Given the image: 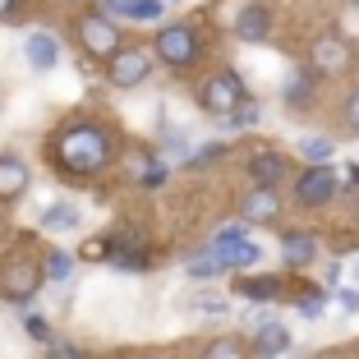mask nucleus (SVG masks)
<instances>
[{
    "label": "nucleus",
    "instance_id": "f257e3e1",
    "mask_svg": "<svg viewBox=\"0 0 359 359\" xmlns=\"http://www.w3.org/2000/svg\"><path fill=\"white\" fill-rule=\"evenodd\" d=\"M55 157H60L69 170H79V175H97V170L111 161V138H106V129H97V125L60 129Z\"/></svg>",
    "mask_w": 359,
    "mask_h": 359
},
{
    "label": "nucleus",
    "instance_id": "f03ea898",
    "mask_svg": "<svg viewBox=\"0 0 359 359\" xmlns=\"http://www.w3.org/2000/svg\"><path fill=\"white\" fill-rule=\"evenodd\" d=\"M244 102V88H240V79L226 69V74H217V79H208V88H203V106L208 111H217V116H226L231 120L235 116V106Z\"/></svg>",
    "mask_w": 359,
    "mask_h": 359
},
{
    "label": "nucleus",
    "instance_id": "7ed1b4c3",
    "mask_svg": "<svg viewBox=\"0 0 359 359\" xmlns=\"http://www.w3.org/2000/svg\"><path fill=\"white\" fill-rule=\"evenodd\" d=\"M79 37H83V46L97 55V60H106V55L120 51V28L111 19H102V14H93V19L79 23Z\"/></svg>",
    "mask_w": 359,
    "mask_h": 359
},
{
    "label": "nucleus",
    "instance_id": "20e7f679",
    "mask_svg": "<svg viewBox=\"0 0 359 359\" xmlns=\"http://www.w3.org/2000/svg\"><path fill=\"white\" fill-rule=\"evenodd\" d=\"M194 51H198V42H194V32L189 28H161L157 32V55L166 65H189L194 60Z\"/></svg>",
    "mask_w": 359,
    "mask_h": 359
},
{
    "label": "nucleus",
    "instance_id": "39448f33",
    "mask_svg": "<svg viewBox=\"0 0 359 359\" xmlns=\"http://www.w3.org/2000/svg\"><path fill=\"white\" fill-rule=\"evenodd\" d=\"M263 258V249H258L254 240H217L212 244V267H249Z\"/></svg>",
    "mask_w": 359,
    "mask_h": 359
},
{
    "label": "nucleus",
    "instance_id": "423d86ee",
    "mask_svg": "<svg viewBox=\"0 0 359 359\" xmlns=\"http://www.w3.org/2000/svg\"><path fill=\"white\" fill-rule=\"evenodd\" d=\"M148 69H152V60L143 51H120L116 60H111V83L116 88H138L143 79H148Z\"/></svg>",
    "mask_w": 359,
    "mask_h": 359
},
{
    "label": "nucleus",
    "instance_id": "0eeeda50",
    "mask_svg": "<svg viewBox=\"0 0 359 359\" xmlns=\"http://www.w3.org/2000/svg\"><path fill=\"white\" fill-rule=\"evenodd\" d=\"M23 55H28V65L37 74H51L55 65H60V42H55L51 32H32L28 42H23Z\"/></svg>",
    "mask_w": 359,
    "mask_h": 359
},
{
    "label": "nucleus",
    "instance_id": "6e6552de",
    "mask_svg": "<svg viewBox=\"0 0 359 359\" xmlns=\"http://www.w3.org/2000/svg\"><path fill=\"white\" fill-rule=\"evenodd\" d=\"M332 194H337V175L327 170V161H323V166H313V170H309V175L295 184V198H299V203H327Z\"/></svg>",
    "mask_w": 359,
    "mask_h": 359
},
{
    "label": "nucleus",
    "instance_id": "1a4fd4ad",
    "mask_svg": "<svg viewBox=\"0 0 359 359\" xmlns=\"http://www.w3.org/2000/svg\"><path fill=\"white\" fill-rule=\"evenodd\" d=\"M37 290V267L32 263H10V267H0V295H10V299H23Z\"/></svg>",
    "mask_w": 359,
    "mask_h": 359
},
{
    "label": "nucleus",
    "instance_id": "9d476101",
    "mask_svg": "<svg viewBox=\"0 0 359 359\" xmlns=\"http://www.w3.org/2000/svg\"><path fill=\"white\" fill-rule=\"evenodd\" d=\"M313 65L327 69V74H341V69L350 65V46L341 42V37H323V42L313 46Z\"/></svg>",
    "mask_w": 359,
    "mask_h": 359
},
{
    "label": "nucleus",
    "instance_id": "9b49d317",
    "mask_svg": "<svg viewBox=\"0 0 359 359\" xmlns=\"http://www.w3.org/2000/svg\"><path fill=\"white\" fill-rule=\"evenodd\" d=\"M281 258H285L290 267H309V263L318 258V240H313V235H304V231L285 235V240H281Z\"/></svg>",
    "mask_w": 359,
    "mask_h": 359
},
{
    "label": "nucleus",
    "instance_id": "f8f14e48",
    "mask_svg": "<svg viewBox=\"0 0 359 359\" xmlns=\"http://www.w3.org/2000/svg\"><path fill=\"white\" fill-rule=\"evenodd\" d=\"M28 189V166L19 157H0V198H19Z\"/></svg>",
    "mask_w": 359,
    "mask_h": 359
},
{
    "label": "nucleus",
    "instance_id": "ddd939ff",
    "mask_svg": "<svg viewBox=\"0 0 359 359\" xmlns=\"http://www.w3.org/2000/svg\"><path fill=\"white\" fill-rule=\"evenodd\" d=\"M249 175H254L258 189H272L276 180L285 175V157H276V152H258V157L249 161Z\"/></svg>",
    "mask_w": 359,
    "mask_h": 359
},
{
    "label": "nucleus",
    "instance_id": "4468645a",
    "mask_svg": "<svg viewBox=\"0 0 359 359\" xmlns=\"http://www.w3.org/2000/svg\"><path fill=\"white\" fill-rule=\"evenodd\" d=\"M285 350H290V332L276 327L272 318L258 323V359H276V355H285Z\"/></svg>",
    "mask_w": 359,
    "mask_h": 359
},
{
    "label": "nucleus",
    "instance_id": "2eb2a0df",
    "mask_svg": "<svg viewBox=\"0 0 359 359\" xmlns=\"http://www.w3.org/2000/svg\"><path fill=\"white\" fill-rule=\"evenodd\" d=\"M235 32H240L244 42H263V37H267V10H263V5H249V10H240Z\"/></svg>",
    "mask_w": 359,
    "mask_h": 359
},
{
    "label": "nucleus",
    "instance_id": "dca6fc26",
    "mask_svg": "<svg viewBox=\"0 0 359 359\" xmlns=\"http://www.w3.org/2000/svg\"><path fill=\"white\" fill-rule=\"evenodd\" d=\"M276 208H281V198H276L272 189H258L254 198L244 203V217H249V222H272V217H276Z\"/></svg>",
    "mask_w": 359,
    "mask_h": 359
},
{
    "label": "nucleus",
    "instance_id": "f3484780",
    "mask_svg": "<svg viewBox=\"0 0 359 359\" xmlns=\"http://www.w3.org/2000/svg\"><path fill=\"white\" fill-rule=\"evenodd\" d=\"M111 14H129V19H157L161 0H106Z\"/></svg>",
    "mask_w": 359,
    "mask_h": 359
},
{
    "label": "nucleus",
    "instance_id": "a211bd4d",
    "mask_svg": "<svg viewBox=\"0 0 359 359\" xmlns=\"http://www.w3.org/2000/svg\"><path fill=\"white\" fill-rule=\"evenodd\" d=\"M332 138H299V157L313 161V166H323V161H332Z\"/></svg>",
    "mask_w": 359,
    "mask_h": 359
},
{
    "label": "nucleus",
    "instance_id": "6ab92c4d",
    "mask_svg": "<svg viewBox=\"0 0 359 359\" xmlns=\"http://www.w3.org/2000/svg\"><path fill=\"white\" fill-rule=\"evenodd\" d=\"M42 226H46V231H69V226H79V212L65 208V203H55V208L42 212Z\"/></svg>",
    "mask_w": 359,
    "mask_h": 359
},
{
    "label": "nucleus",
    "instance_id": "aec40b11",
    "mask_svg": "<svg viewBox=\"0 0 359 359\" xmlns=\"http://www.w3.org/2000/svg\"><path fill=\"white\" fill-rule=\"evenodd\" d=\"M240 295H249V299H276V295H281V285H276L272 276H254V281H240Z\"/></svg>",
    "mask_w": 359,
    "mask_h": 359
},
{
    "label": "nucleus",
    "instance_id": "412c9836",
    "mask_svg": "<svg viewBox=\"0 0 359 359\" xmlns=\"http://www.w3.org/2000/svg\"><path fill=\"white\" fill-rule=\"evenodd\" d=\"M208 359H244V346L235 337H222V341H212V346H208Z\"/></svg>",
    "mask_w": 359,
    "mask_h": 359
},
{
    "label": "nucleus",
    "instance_id": "4be33fe9",
    "mask_svg": "<svg viewBox=\"0 0 359 359\" xmlns=\"http://www.w3.org/2000/svg\"><path fill=\"white\" fill-rule=\"evenodd\" d=\"M46 272H51V281H69V272H74V263L65 254H51V263H46Z\"/></svg>",
    "mask_w": 359,
    "mask_h": 359
},
{
    "label": "nucleus",
    "instance_id": "5701e85b",
    "mask_svg": "<svg viewBox=\"0 0 359 359\" xmlns=\"http://www.w3.org/2000/svg\"><path fill=\"white\" fill-rule=\"evenodd\" d=\"M285 102L304 106L309 102V79H290V83H285Z\"/></svg>",
    "mask_w": 359,
    "mask_h": 359
},
{
    "label": "nucleus",
    "instance_id": "b1692460",
    "mask_svg": "<svg viewBox=\"0 0 359 359\" xmlns=\"http://www.w3.org/2000/svg\"><path fill=\"white\" fill-rule=\"evenodd\" d=\"M231 120H235V125H258V106H254V102H240Z\"/></svg>",
    "mask_w": 359,
    "mask_h": 359
},
{
    "label": "nucleus",
    "instance_id": "393cba45",
    "mask_svg": "<svg viewBox=\"0 0 359 359\" xmlns=\"http://www.w3.org/2000/svg\"><path fill=\"white\" fill-rule=\"evenodd\" d=\"M23 327H28V337H37V341H51V327H46V323H42L37 313H28V318H23Z\"/></svg>",
    "mask_w": 359,
    "mask_h": 359
},
{
    "label": "nucleus",
    "instance_id": "a878e982",
    "mask_svg": "<svg viewBox=\"0 0 359 359\" xmlns=\"http://www.w3.org/2000/svg\"><path fill=\"white\" fill-rule=\"evenodd\" d=\"M346 125H350V129L359 134V93H355V97L346 102Z\"/></svg>",
    "mask_w": 359,
    "mask_h": 359
},
{
    "label": "nucleus",
    "instance_id": "bb28decb",
    "mask_svg": "<svg viewBox=\"0 0 359 359\" xmlns=\"http://www.w3.org/2000/svg\"><path fill=\"white\" fill-rule=\"evenodd\" d=\"M161 180H166V166H161V161H152V166L143 170V184H161Z\"/></svg>",
    "mask_w": 359,
    "mask_h": 359
},
{
    "label": "nucleus",
    "instance_id": "cd10ccee",
    "mask_svg": "<svg viewBox=\"0 0 359 359\" xmlns=\"http://www.w3.org/2000/svg\"><path fill=\"white\" fill-rule=\"evenodd\" d=\"M222 157V143H212V148H203L198 157H194V166H208V161H217Z\"/></svg>",
    "mask_w": 359,
    "mask_h": 359
},
{
    "label": "nucleus",
    "instance_id": "c85d7f7f",
    "mask_svg": "<svg viewBox=\"0 0 359 359\" xmlns=\"http://www.w3.org/2000/svg\"><path fill=\"white\" fill-rule=\"evenodd\" d=\"M323 304H327L323 295H309V299H304V318H318V313H323Z\"/></svg>",
    "mask_w": 359,
    "mask_h": 359
},
{
    "label": "nucleus",
    "instance_id": "c756f323",
    "mask_svg": "<svg viewBox=\"0 0 359 359\" xmlns=\"http://www.w3.org/2000/svg\"><path fill=\"white\" fill-rule=\"evenodd\" d=\"M341 304H346V313H359V290H346V295H341Z\"/></svg>",
    "mask_w": 359,
    "mask_h": 359
},
{
    "label": "nucleus",
    "instance_id": "7c9ffc66",
    "mask_svg": "<svg viewBox=\"0 0 359 359\" xmlns=\"http://www.w3.org/2000/svg\"><path fill=\"white\" fill-rule=\"evenodd\" d=\"M55 359H79V350H55Z\"/></svg>",
    "mask_w": 359,
    "mask_h": 359
},
{
    "label": "nucleus",
    "instance_id": "2f4dec72",
    "mask_svg": "<svg viewBox=\"0 0 359 359\" xmlns=\"http://www.w3.org/2000/svg\"><path fill=\"white\" fill-rule=\"evenodd\" d=\"M10 10H14V0H0V19H5Z\"/></svg>",
    "mask_w": 359,
    "mask_h": 359
},
{
    "label": "nucleus",
    "instance_id": "473e14b6",
    "mask_svg": "<svg viewBox=\"0 0 359 359\" xmlns=\"http://www.w3.org/2000/svg\"><path fill=\"white\" fill-rule=\"evenodd\" d=\"M355 276H359V263H355Z\"/></svg>",
    "mask_w": 359,
    "mask_h": 359
}]
</instances>
